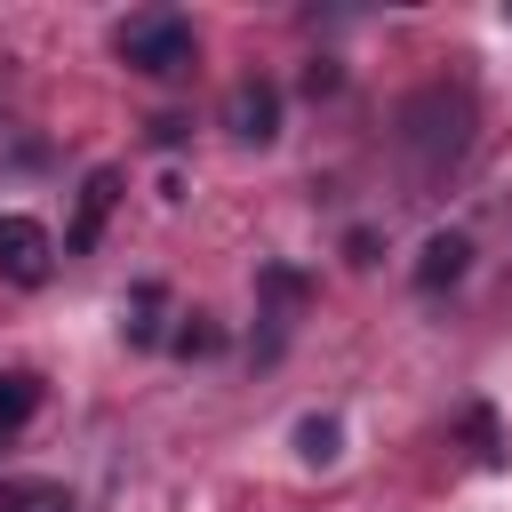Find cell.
<instances>
[{
  "instance_id": "cell-1",
  "label": "cell",
  "mask_w": 512,
  "mask_h": 512,
  "mask_svg": "<svg viewBox=\"0 0 512 512\" xmlns=\"http://www.w3.org/2000/svg\"><path fill=\"white\" fill-rule=\"evenodd\" d=\"M400 152H408L416 176H448V168L472 152V96L448 88V80L416 88V96L400 104Z\"/></svg>"
},
{
  "instance_id": "cell-2",
  "label": "cell",
  "mask_w": 512,
  "mask_h": 512,
  "mask_svg": "<svg viewBox=\"0 0 512 512\" xmlns=\"http://www.w3.org/2000/svg\"><path fill=\"white\" fill-rule=\"evenodd\" d=\"M120 64L144 72V80H184L200 64V40H192V16L184 8H136L120 32H112Z\"/></svg>"
},
{
  "instance_id": "cell-3",
  "label": "cell",
  "mask_w": 512,
  "mask_h": 512,
  "mask_svg": "<svg viewBox=\"0 0 512 512\" xmlns=\"http://www.w3.org/2000/svg\"><path fill=\"white\" fill-rule=\"evenodd\" d=\"M312 304V280L296 272V264H264L256 272V320H264V344H256V360H272L280 344H288V328H296V312Z\"/></svg>"
},
{
  "instance_id": "cell-4",
  "label": "cell",
  "mask_w": 512,
  "mask_h": 512,
  "mask_svg": "<svg viewBox=\"0 0 512 512\" xmlns=\"http://www.w3.org/2000/svg\"><path fill=\"white\" fill-rule=\"evenodd\" d=\"M224 128H232L240 144H256V152H264V144L280 136V88H272L264 72L232 80V88H224Z\"/></svg>"
},
{
  "instance_id": "cell-5",
  "label": "cell",
  "mask_w": 512,
  "mask_h": 512,
  "mask_svg": "<svg viewBox=\"0 0 512 512\" xmlns=\"http://www.w3.org/2000/svg\"><path fill=\"white\" fill-rule=\"evenodd\" d=\"M0 272H8L16 288H40V280L56 272V240H48V224H32V216H0Z\"/></svg>"
},
{
  "instance_id": "cell-6",
  "label": "cell",
  "mask_w": 512,
  "mask_h": 512,
  "mask_svg": "<svg viewBox=\"0 0 512 512\" xmlns=\"http://www.w3.org/2000/svg\"><path fill=\"white\" fill-rule=\"evenodd\" d=\"M112 200H120V168H88V184H80V208H72V224H64V256H88V248L104 240V216H112Z\"/></svg>"
},
{
  "instance_id": "cell-7",
  "label": "cell",
  "mask_w": 512,
  "mask_h": 512,
  "mask_svg": "<svg viewBox=\"0 0 512 512\" xmlns=\"http://www.w3.org/2000/svg\"><path fill=\"white\" fill-rule=\"evenodd\" d=\"M464 272H472V240H464V232H432L424 256H416V288L440 296V288H456Z\"/></svg>"
},
{
  "instance_id": "cell-8",
  "label": "cell",
  "mask_w": 512,
  "mask_h": 512,
  "mask_svg": "<svg viewBox=\"0 0 512 512\" xmlns=\"http://www.w3.org/2000/svg\"><path fill=\"white\" fill-rule=\"evenodd\" d=\"M120 336H128L136 352L168 344V288H160V280H136V296H128V312H120Z\"/></svg>"
},
{
  "instance_id": "cell-9",
  "label": "cell",
  "mask_w": 512,
  "mask_h": 512,
  "mask_svg": "<svg viewBox=\"0 0 512 512\" xmlns=\"http://www.w3.org/2000/svg\"><path fill=\"white\" fill-rule=\"evenodd\" d=\"M32 408H40V376H32V368H0V440L24 432Z\"/></svg>"
},
{
  "instance_id": "cell-10",
  "label": "cell",
  "mask_w": 512,
  "mask_h": 512,
  "mask_svg": "<svg viewBox=\"0 0 512 512\" xmlns=\"http://www.w3.org/2000/svg\"><path fill=\"white\" fill-rule=\"evenodd\" d=\"M456 432H464L472 464H504V424H496V408H488V400H472V408L456 416Z\"/></svg>"
},
{
  "instance_id": "cell-11",
  "label": "cell",
  "mask_w": 512,
  "mask_h": 512,
  "mask_svg": "<svg viewBox=\"0 0 512 512\" xmlns=\"http://www.w3.org/2000/svg\"><path fill=\"white\" fill-rule=\"evenodd\" d=\"M168 352H176V360H216V352H224V328H216L208 312H184V320L168 328Z\"/></svg>"
},
{
  "instance_id": "cell-12",
  "label": "cell",
  "mask_w": 512,
  "mask_h": 512,
  "mask_svg": "<svg viewBox=\"0 0 512 512\" xmlns=\"http://www.w3.org/2000/svg\"><path fill=\"white\" fill-rule=\"evenodd\" d=\"M296 456H304V464H336V456H344V424H336V416H304V424H296Z\"/></svg>"
},
{
  "instance_id": "cell-13",
  "label": "cell",
  "mask_w": 512,
  "mask_h": 512,
  "mask_svg": "<svg viewBox=\"0 0 512 512\" xmlns=\"http://www.w3.org/2000/svg\"><path fill=\"white\" fill-rule=\"evenodd\" d=\"M376 256H384V240H376L368 224H352V232H344V264H360V272H368Z\"/></svg>"
},
{
  "instance_id": "cell-14",
  "label": "cell",
  "mask_w": 512,
  "mask_h": 512,
  "mask_svg": "<svg viewBox=\"0 0 512 512\" xmlns=\"http://www.w3.org/2000/svg\"><path fill=\"white\" fill-rule=\"evenodd\" d=\"M32 496H40V480H0V512H32Z\"/></svg>"
},
{
  "instance_id": "cell-15",
  "label": "cell",
  "mask_w": 512,
  "mask_h": 512,
  "mask_svg": "<svg viewBox=\"0 0 512 512\" xmlns=\"http://www.w3.org/2000/svg\"><path fill=\"white\" fill-rule=\"evenodd\" d=\"M184 136H192V120H176V112H160V120H152V144H168V152H176Z\"/></svg>"
},
{
  "instance_id": "cell-16",
  "label": "cell",
  "mask_w": 512,
  "mask_h": 512,
  "mask_svg": "<svg viewBox=\"0 0 512 512\" xmlns=\"http://www.w3.org/2000/svg\"><path fill=\"white\" fill-rule=\"evenodd\" d=\"M336 80H344V72H336V64H328V56H320V64H312V72H304V88H312V96H336Z\"/></svg>"
},
{
  "instance_id": "cell-17",
  "label": "cell",
  "mask_w": 512,
  "mask_h": 512,
  "mask_svg": "<svg viewBox=\"0 0 512 512\" xmlns=\"http://www.w3.org/2000/svg\"><path fill=\"white\" fill-rule=\"evenodd\" d=\"M32 512H72V488H56V480H40V496H32Z\"/></svg>"
}]
</instances>
